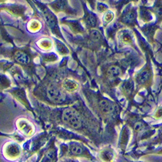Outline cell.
Masks as SVG:
<instances>
[{
    "mask_svg": "<svg viewBox=\"0 0 162 162\" xmlns=\"http://www.w3.org/2000/svg\"><path fill=\"white\" fill-rule=\"evenodd\" d=\"M62 118L64 122L74 129H79L82 126V121L80 115L72 108H68L64 110Z\"/></svg>",
    "mask_w": 162,
    "mask_h": 162,
    "instance_id": "obj_1",
    "label": "cell"
},
{
    "mask_svg": "<svg viewBox=\"0 0 162 162\" xmlns=\"http://www.w3.org/2000/svg\"><path fill=\"white\" fill-rule=\"evenodd\" d=\"M47 95L49 100L56 103H62L66 99V96L58 87L50 85L47 90Z\"/></svg>",
    "mask_w": 162,
    "mask_h": 162,
    "instance_id": "obj_2",
    "label": "cell"
},
{
    "mask_svg": "<svg viewBox=\"0 0 162 162\" xmlns=\"http://www.w3.org/2000/svg\"><path fill=\"white\" fill-rule=\"evenodd\" d=\"M40 11L42 12L43 16L47 24L48 25L51 29L54 30V31H56L58 29V22H57L56 16H54L52 12L49 11L48 8L45 7H42L40 8Z\"/></svg>",
    "mask_w": 162,
    "mask_h": 162,
    "instance_id": "obj_3",
    "label": "cell"
},
{
    "mask_svg": "<svg viewBox=\"0 0 162 162\" xmlns=\"http://www.w3.org/2000/svg\"><path fill=\"white\" fill-rule=\"evenodd\" d=\"M99 108L101 112L105 114L112 113L114 110V104L107 100H101L99 103Z\"/></svg>",
    "mask_w": 162,
    "mask_h": 162,
    "instance_id": "obj_4",
    "label": "cell"
},
{
    "mask_svg": "<svg viewBox=\"0 0 162 162\" xmlns=\"http://www.w3.org/2000/svg\"><path fill=\"white\" fill-rule=\"evenodd\" d=\"M15 59L16 62L21 64H27L29 62V57L27 53L23 51H17L15 54Z\"/></svg>",
    "mask_w": 162,
    "mask_h": 162,
    "instance_id": "obj_5",
    "label": "cell"
},
{
    "mask_svg": "<svg viewBox=\"0 0 162 162\" xmlns=\"http://www.w3.org/2000/svg\"><path fill=\"white\" fill-rule=\"evenodd\" d=\"M151 78V73L147 70H144L139 73L137 76V81L139 84H144L149 80Z\"/></svg>",
    "mask_w": 162,
    "mask_h": 162,
    "instance_id": "obj_6",
    "label": "cell"
},
{
    "mask_svg": "<svg viewBox=\"0 0 162 162\" xmlns=\"http://www.w3.org/2000/svg\"><path fill=\"white\" fill-rule=\"evenodd\" d=\"M121 74V70L119 66H112L110 67L107 70V74L110 79H115L119 76Z\"/></svg>",
    "mask_w": 162,
    "mask_h": 162,
    "instance_id": "obj_7",
    "label": "cell"
},
{
    "mask_svg": "<svg viewBox=\"0 0 162 162\" xmlns=\"http://www.w3.org/2000/svg\"><path fill=\"white\" fill-rule=\"evenodd\" d=\"M70 152L74 155H80L83 153V149L79 144H74L70 147Z\"/></svg>",
    "mask_w": 162,
    "mask_h": 162,
    "instance_id": "obj_8",
    "label": "cell"
},
{
    "mask_svg": "<svg viewBox=\"0 0 162 162\" xmlns=\"http://www.w3.org/2000/svg\"><path fill=\"white\" fill-rule=\"evenodd\" d=\"M90 38L94 42H99L101 39V33L97 29H92L91 30L90 33Z\"/></svg>",
    "mask_w": 162,
    "mask_h": 162,
    "instance_id": "obj_9",
    "label": "cell"
},
{
    "mask_svg": "<svg viewBox=\"0 0 162 162\" xmlns=\"http://www.w3.org/2000/svg\"><path fill=\"white\" fill-rule=\"evenodd\" d=\"M86 22L89 26L94 28L97 25V17L93 15H88L86 17Z\"/></svg>",
    "mask_w": 162,
    "mask_h": 162,
    "instance_id": "obj_10",
    "label": "cell"
},
{
    "mask_svg": "<svg viewBox=\"0 0 162 162\" xmlns=\"http://www.w3.org/2000/svg\"><path fill=\"white\" fill-rule=\"evenodd\" d=\"M155 12L157 14L158 16H162V6H158L155 8Z\"/></svg>",
    "mask_w": 162,
    "mask_h": 162,
    "instance_id": "obj_11",
    "label": "cell"
},
{
    "mask_svg": "<svg viewBox=\"0 0 162 162\" xmlns=\"http://www.w3.org/2000/svg\"><path fill=\"white\" fill-rule=\"evenodd\" d=\"M124 87H125L127 91L131 90V88H132V84H131L129 82H127L125 83V85H124Z\"/></svg>",
    "mask_w": 162,
    "mask_h": 162,
    "instance_id": "obj_12",
    "label": "cell"
}]
</instances>
